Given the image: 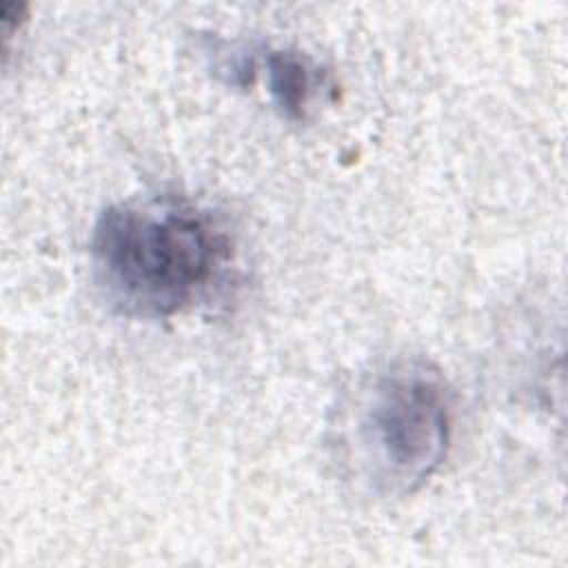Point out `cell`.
<instances>
[{
  "label": "cell",
  "instance_id": "3",
  "mask_svg": "<svg viewBox=\"0 0 568 568\" xmlns=\"http://www.w3.org/2000/svg\"><path fill=\"white\" fill-rule=\"evenodd\" d=\"M264 73L268 95L282 115L304 120L322 84V73L313 60L293 49H273L264 58Z\"/></svg>",
  "mask_w": 568,
  "mask_h": 568
},
{
  "label": "cell",
  "instance_id": "2",
  "mask_svg": "<svg viewBox=\"0 0 568 568\" xmlns=\"http://www.w3.org/2000/svg\"><path fill=\"white\" fill-rule=\"evenodd\" d=\"M450 430V395L439 371L424 359H397L364 386L351 439L375 490L408 495L446 459Z\"/></svg>",
  "mask_w": 568,
  "mask_h": 568
},
{
  "label": "cell",
  "instance_id": "1",
  "mask_svg": "<svg viewBox=\"0 0 568 568\" xmlns=\"http://www.w3.org/2000/svg\"><path fill=\"white\" fill-rule=\"evenodd\" d=\"M89 253L95 284L120 315L164 320L213 286L231 260V242L197 204L151 197L106 206Z\"/></svg>",
  "mask_w": 568,
  "mask_h": 568
}]
</instances>
